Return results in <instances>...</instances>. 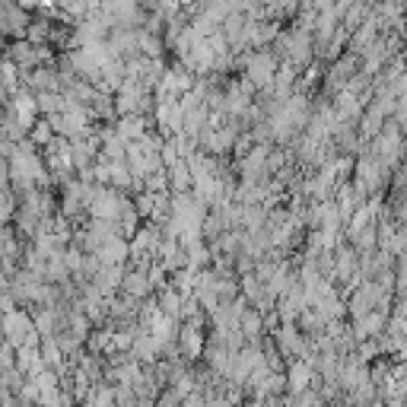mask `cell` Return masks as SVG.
<instances>
[{"instance_id": "6da1fadb", "label": "cell", "mask_w": 407, "mask_h": 407, "mask_svg": "<svg viewBox=\"0 0 407 407\" xmlns=\"http://www.w3.org/2000/svg\"><path fill=\"white\" fill-rule=\"evenodd\" d=\"M0 334H4V341L10 343L13 350L38 347V343H42L35 324H32V315H25L23 309H13V312H6V315L0 318Z\"/></svg>"}, {"instance_id": "7a4b0ae2", "label": "cell", "mask_w": 407, "mask_h": 407, "mask_svg": "<svg viewBox=\"0 0 407 407\" xmlns=\"http://www.w3.org/2000/svg\"><path fill=\"white\" fill-rule=\"evenodd\" d=\"M248 70V86L254 89H267L273 83V73H277V57L267 54V51H254L245 64Z\"/></svg>"}, {"instance_id": "3957f363", "label": "cell", "mask_w": 407, "mask_h": 407, "mask_svg": "<svg viewBox=\"0 0 407 407\" xmlns=\"http://www.w3.org/2000/svg\"><path fill=\"white\" fill-rule=\"evenodd\" d=\"M277 347H280L283 356L296 360V356H305V350H309V337H305V331H299L293 322H283L277 328Z\"/></svg>"}, {"instance_id": "277c9868", "label": "cell", "mask_w": 407, "mask_h": 407, "mask_svg": "<svg viewBox=\"0 0 407 407\" xmlns=\"http://www.w3.org/2000/svg\"><path fill=\"white\" fill-rule=\"evenodd\" d=\"M283 379H286V385H290V394H299V391H305V388H315L318 375L305 360H293L290 372H286Z\"/></svg>"}, {"instance_id": "5b68a950", "label": "cell", "mask_w": 407, "mask_h": 407, "mask_svg": "<svg viewBox=\"0 0 407 407\" xmlns=\"http://www.w3.org/2000/svg\"><path fill=\"white\" fill-rule=\"evenodd\" d=\"M175 347H178V353H184V356H201L204 353V331L197 328V324H184V328H178Z\"/></svg>"}, {"instance_id": "8992f818", "label": "cell", "mask_w": 407, "mask_h": 407, "mask_svg": "<svg viewBox=\"0 0 407 407\" xmlns=\"http://www.w3.org/2000/svg\"><path fill=\"white\" fill-rule=\"evenodd\" d=\"M121 290H124V296H131V299H143L153 286H150V280H146V271L134 267V271L121 273Z\"/></svg>"}, {"instance_id": "52a82bcc", "label": "cell", "mask_w": 407, "mask_h": 407, "mask_svg": "<svg viewBox=\"0 0 407 407\" xmlns=\"http://www.w3.org/2000/svg\"><path fill=\"white\" fill-rule=\"evenodd\" d=\"M143 134H146V118H143V114H124L114 137L124 140V143H134V140H140Z\"/></svg>"}, {"instance_id": "ba28073f", "label": "cell", "mask_w": 407, "mask_h": 407, "mask_svg": "<svg viewBox=\"0 0 407 407\" xmlns=\"http://www.w3.org/2000/svg\"><path fill=\"white\" fill-rule=\"evenodd\" d=\"M86 407H114V394H112V385H93L86 394V401H83Z\"/></svg>"}, {"instance_id": "9c48e42d", "label": "cell", "mask_w": 407, "mask_h": 407, "mask_svg": "<svg viewBox=\"0 0 407 407\" xmlns=\"http://www.w3.org/2000/svg\"><path fill=\"white\" fill-rule=\"evenodd\" d=\"M51 137H54V127L48 124V121H38V124H32V137H29V143L32 146H48L51 143Z\"/></svg>"}, {"instance_id": "30bf717a", "label": "cell", "mask_w": 407, "mask_h": 407, "mask_svg": "<svg viewBox=\"0 0 407 407\" xmlns=\"http://www.w3.org/2000/svg\"><path fill=\"white\" fill-rule=\"evenodd\" d=\"M10 213H13V197L6 188H0V226L10 220Z\"/></svg>"}, {"instance_id": "8fae6325", "label": "cell", "mask_w": 407, "mask_h": 407, "mask_svg": "<svg viewBox=\"0 0 407 407\" xmlns=\"http://www.w3.org/2000/svg\"><path fill=\"white\" fill-rule=\"evenodd\" d=\"M178 404H182V398H178V394L172 391V388H169L165 394H159L156 401H153V407H178Z\"/></svg>"}, {"instance_id": "7c38bea8", "label": "cell", "mask_w": 407, "mask_h": 407, "mask_svg": "<svg viewBox=\"0 0 407 407\" xmlns=\"http://www.w3.org/2000/svg\"><path fill=\"white\" fill-rule=\"evenodd\" d=\"M204 407H235V404H229V398H223V394H204Z\"/></svg>"}]
</instances>
